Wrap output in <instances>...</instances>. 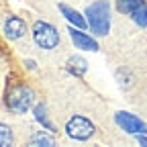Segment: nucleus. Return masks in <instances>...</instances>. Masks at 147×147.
Segmentation results:
<instances>
[{"label":"nucleus","instance_id":"f257e3e1","mask_svg":"<svg viewBox=\"0 0 147 147\" xmlns=\"http://www.w3.org/2000/svg\"><path fill=\"white\" fill-rule=\"evenodd\" d=\"M110 6L106 0H100V2H94L92 6L86 8V14H88V23L92 27L96 35H106L108 33V27H110Z\"/></svg>","mask_w":147,"mask_h":147},{"label":"nucleus","instance_id":"f03ea898","mask_svg":"<svg viewBox=\"0 0 147 147\" xmlns=\"http://www.w3.org/2000/svg\"><path fill=\"white\" fill-rule=\"evenodd\" d=\"M33 39H35L37 45L43 47V49H53L55 45L59 43V35H57V31H55V27H51L49 23L39 21V23H35V27H33Z\"/></svg>","mask_w":147,"mask_h":147},{"label":"nucleus","instance_id":"7ed1b4c3","mask_svg":"<svg viewBox=\"0 0 147 147\" xmlns=\"http://www.w3.org/2000/svg\"><path fill=\"white\" fill-rule=\"evenodd\" d=\"M33 102V90L27 88V86H16L8 92V98H6V104L10 110L14 113H27V108L31 106Z\"/></svg>","mask_w":147,"mask_h":147},{"label":"nucleus","instance_id":"20e7f679","mask_svg":"<svg viewBox=\"0 0 147 147\" xmlns=\"http://www.w3.org/2000/svg\"><path fill=\"white\" fill-rule=\"evenodd\" d=\"M65 131H67V135L71 139L86 141L88 137H92V133H94V125H92L88 119H84V117H74V119L67 121Z\"/></svg>","mask_w":147,"mask_h":147},{"label":"nucleus","instance_id":"39448f33","mask_svg":"<svg viewBox=\"0 0 147 147\" xmlns=\"http://www.w3.org/2000/svg\"><path fill=\"white\" fill-rule=\"evenodd\" d=\"M119 8L133 16V21L141 27H147V2L145 0H119Z\"/></svg>","mask_w":147,"mask_h":147},{"label":"nucleus","instance_id":"423d86ee","mask_svg":"<svg viewBox=\"0 0 147 147\" xmlns=\"http://www.w3.org/2000/svg\"><path fill=\"white\" fill-rule=\"evenodd\" d=\"M115 119H117V125H119V127H123L125 131L133 133V135H143V133H147L145 123H143L141 119H137L135 115H129V113H117Z\"/></svg>","mask_w":147,"mask_h":147},{"label":"nucleus","instance_id":"0eeeda50","mask_svg":"<svg viewBox=\"0 0 147 147\" xmlns=\"http://www.w3.org/2000/svg\"><path fill=\"white\" fill-rule=\"evenodd\" d=\"M69 35H71V41L76 43L78 49H90V51H96L98 49V43L92 39V37H88V35H84V33H80L76 29H71Z\"/></svg>","mask_w":147,"mask_h":147},{"label":"nucleus","instance_id":"6e6552de","mask_svg":"<svg viewBox=\"0 0 147 147\" xmlns=\"http://www.w3.org/2000/svg\"><path fill=\"white\" fill-rule=\"evenodd\" d=\"M4 33L10 37V39H18V37L25 33V23H23V18H18V16H10L8 21H6Z\"/></svg>","mask_w":147,"mask_h":147},{"label":"nucleus","instance_id":"1a4fd4ad","mask_svg":"<svg viewBox=\"0 0 147 147\" xmlns=\"http://www.w3.org/2000/svg\"><path fill=\"white\" fill-rule=\"evenodd\" d=\"M59 10L65 14L67 21H69V23H74L76 27H80V29H82V27H86V21L82 18V14H80V12H76L74 8H69V6H65V4H59Z\"/></svg>","mask_w":147,"mask_h":147},{"label":"nucleus","instance_id":"9d476101","mask_svg":"<svg viewBox=\"0 0 147 147\" xmlns=\"http://www.w3.org/2000/svg\"><path fill=\"white\" fill-rule=\"evenodd\" d=\"M67 67H69L71 74L82 76V74L86 71V59H82V57H69L67 59Z\"/></svg>","mask_w":147,"mask_h":147},{"label":"nucleus","instance_id":"9b49d317","mask_svg":"<svg viewBox=\"0 0 147 147\" xmlns=\"http://www.w3.org/2000/svg\"><path fill=\"white\" fill-rule=\"evenodd\" d=\"M31 145H33V147H39V145H41V147H43V145H45V147H51V145H53V139L47 137V135H35V137L31 139Z\"/></svg>","mask_w":147,"mask_h":147},{"label":"nucleus","instance_id":"f8f14e48","mask_svg":"<svg viewBox=\"0 0 147 147\" xmlns=\"http://www.w3.org/2000/svg\"><path fill=\"white\" fill-rule=\"evenodd\" d=\"M0 135H2V145L8 147L12 143V133H10V127L8 125H2L0 127Z\"/></svg>","mask_w":147,"mask_h":147},{"label":"nucleus","instance_id":"ddd939ff","mask_svg":"<svg viewBox=\"0 0 147 147\" xmlns=\"http://www.w3.org/2000/svg\"><path fill=\"white\" fill-rule=\"evenodd\" d=\"M35 115H37V121H39V123H45V125L51 129V125H49L47 119H45V106H37V108H35Z\"/></svg>","mask_w":147,"mask_h":147},{"label":"nucleus","instance_id":"4468645a","mask_svg":"<svg viewBox=\"0 0 147 147\" xmlns=\"http://www.w3.org/2000/svg\"><path fill=\"white\" fill-rule=\"evenodd\" d=\"M137 139H139V143H143V145H147V139H145V137H141V135H139Z\"/></svg>","mask_w":147,"mask_h":147}]
</instances>
